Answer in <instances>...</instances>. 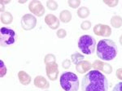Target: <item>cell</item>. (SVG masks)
Instances as JSON below:
<instances>
[{"label":"cell","mask_w":122,"mask_h":91,"mask_svg":"<svg viewBox=\"0 0 122 91\" xmlns=\"http://www.w3.org/2000/svg\"><path fill=\"white\" fill-rule=\"evenodd\" d=\"M108 81L103 72L91 70L84 76L81 81L82 91H107Z\"/></svg>","instance_id":"1"},{"label":"cell","mask_w":122,"mask_h":91,"mask_svg":"<svg viewBox=\"0 0 122 91\" xmlns=\"http://www.w3.org/2000/svg\"><path fill=\"white\" fill-rule=\"evenodd\" d=\"M97 56L102 61H111L117 57L118 53L117 46L111 39L100 40L96 46Z\"/></svg>","instance_id":"2"},{"label":"cell","mask_w":122,"mask_h":91,"mask_svg":"<svg viewBox=\"0 0 122 91\" xmlns=\"http://www.w3.org/2000/svg\"><path fill=\"white\" fill-rule=\"evenodd\" d=\"M60 83L61 88L65 91H78L79 90V79L75 73L65 72L60 76Z\"/></svg>","instance_id":"3"},{"label":"cell","mask_w":122,"mask_h":91,"mask_svg":"<svg viewBox=\"0 0 122 91\" xmlns=\"http://www.w3.org/2000/svg\"><path fill=\"white\" fill-rule=\"evenodd\" d=\"M96 46V40L90 35H83L78 40V48L85 55H92Z\"/></svg>","instance_id":"4"},{"label":"cell","mask_w":122,"mask_h":91,"mask_svg":"<svg viewBox=\"0 0 122 91\" xmlns=\"http://www.w3.org/2000/svg\"><path fill=\"white\" fill-rule=\"evenodd\" d=\"M15 33L13 29L2 27L0 29V44L2 47H8L15 41Z\"/></svg>","instance_id":"5"},{"label":"cell","mask_w":122,"mask_h":91,"mask_svg":"<svg viewBox=\"0 0 122 91\" xmlns=\"http://www.w3.org/2000/svg\"><path fill=\"white\" fill-rule=\"evenodd\" d=\"M20 24L24 30H32L37 25V18L32 14H25L21 18Z\"/></svg>","instance_id":"6"},{"label":"cell","mask_w":122,"mask_h":91,"mask_svg":"<svg viewBox=\"0 0 122 91\" xmlns=\"http://www.w3.org/2000/svg\"><path fill=\"white\" fill-rule=\"evenodd\" d=\"M29 10L32 15L33 14V15L38 17L42 16L45 14V7L42 5V3L40 1H37V0H33L30 3H29Z\"/></svg>","instance_id":"7"},{"label":"cell","mask_w":122,"mask_h":91,"mask_svg":"<svg viewBox=\"0 0 122 91\" xmlns=\"http://www.w3.org/2000/svg\"><path fill=\"white\" fill-rule=\"evenodd\" d=\"M92 68L94 70L99 71L101 72L106 73V74H111L113 71V68L111 64H109L107 62H104L102 60H94L92 64Z\"/></svg>","instance_id":"8"},{"label":"cell","mask_w":122,"mask_h":91,"mask_svg":"<svg viewBox=\"0 0 122 91\" xmlns=\"http://www.w3.org/2000/svg\"><path fill=\"white\" fill-rule=\"evenodd\" d=\"M46 73L49 80L51 81L57 80L59 76V66L56 62L46 64Z\"/></svg>","instance_id":"9"},{"label":"cell","mask_w":122,"mask_h":91,"mask_svg":"<svg viewBox=\"0 0 122 91\" xmlns=\"http://www.w3.org/2000/svg\"><path fill=\"white\" fill-rule=\"evenodd\" d=\"M93 31L94 34L99 37H108L112 35V28L107 25H102V24H97L94 25Z\"/></svg>","instance_id":"10"},{"label":"cell","mask_w":122,"mask_h":91,"mask_svg":"<svg viewBox=\"0 0 122 91\" xmlns=\"http://www.w3.org/2000/svg\"><path fill=\"white\" fill-rule=\"evenodd\" d=\"M45 23L46 24V25L50 29H53V30H56L60 27V20L59 18H57L55 15L53 14H48L45 16Z\"/></svg>","instance_id":"11"},{"label":"cell","mask_w":122,"mask_h":91,"mask_svg":"<svg viewBox=\"0 0 122 91\" xmlns=\"http://www.w3.org/2000/svg\"><path fill=\"white\" fill-rule=\"evenodd\" d=\"M92 64L88 60H83L76 65V72H78L79 74H84L86 72H90Z\"/></svg>","instance_id":"12"},{"label":"cell","mask_w":122,"mask_h":91,"mask_svg":"<svg viewBox=\"0 0 122 91\" xmlns=\"http://www.w3.org/2000/svg\"><path fill=\"white\" fill-rule=\"evenodd\" d=\"M33 84L37 88L42 90H46L50 87V83L42 76H37L33 80Z\"/></svg>","instance_id":"13"},{"label":"cell","mask_w":122,"mask_h":91,"mask_svg":"<svg viewBox=\"0 0 122 91\" xmlns=\"http://www.w3.org/2000/svg\"><path fill=\"white\" fill-rule=\"evenodd\" d=\"M17 76H18L20 83L23 86H29L31 83V81H32L31 76L28 74L25 71H20L18 74H17Z\"/></svg>","instance_id":"14"},{"label":"cell","mask_w":122,"mask_h":91,"mask_svg":"<svg viewBox=\"0 0 122 91\" xmlns=\"http://www.w3.org/2000/svg\"><path fill=\"white\" fill-rule=\"evenodd\" d=\"M59 19L64 24H68L72 20V13L68 10H63L60 11Z\"/></svg>","instance_id":"15"},{"label":"cell","mask_w":122,"mask_h":91,"mask_svg":"<svg viewBox=\"0 0 122 91\" xmlns=\"http://www.w3.org/2000/svg\"><path fill=\"white\" fill-rule=\"evenodd\" d=\"M0 20L3 25H11L13 21V15L9 11H5V12L1 14Z\"/></svg>","instance_id":"16"},{"label":"cell","mask_w":122,"mask_h":91,"mask_svg":"<svg viewBox=\"0 0 122 91\" xmlns=\"http://www.w3.org/2000/svg\"><path fill=\"white\" fill-rule=\"evenodd\" d=\"M112 27L115 29H120L122 26V17L120 15H113L110 20Z\"/></svg>","instance_id":"17"},{"label":"cell","mask_w":122,"mask_h":91,"mask_svg":"<svg viewBox=\"0 0 122 91\" xmlns=\"http://www.w3.org/2000/svg\"><path fill=\"white\" fill-rule=\"evenodd\" d=\"M77 14L78 17L81 19H86L87 17H89V15H90V11L88 7H79L77 10Z\"/></svg>","instance_id":"18"},{"label":"cell","mask_w":122,"mask_h":91,"mask_svg":"<svg viewBox=\"0 0 122 91\" xmlns=\"http://www.w3.org/2000/svg\"><path fill=\"white\" fill-rule=\"evenodd\" d=\"M85 59L84 55L80 54V53H73L72 55H71V61H72V64H74L76 65L77 64H79L80 62L83 61Z\"/></svg>","instance_id":"19"},{"label":"cell","mask_w":122,"mask_h":91,"mask_svg":"<svg viewBox=\"0 0 122 91\" xmlns=\"http://www.w3.org/2000/svg\"><path fill=\"white\" fill-rule=\"evenodd\" d=\"M46 7L51 11H56L58 9L59 4L56 1H54V0H48L46 1Z\"/></svg>","instance_id":"20"},{"label":"cell","mask_w":122,"mask_h":91,"mask_svg":"<svg viewBox=\"0 0 122 91\" xmlns=\"http://www.w3.org/2000/svg\"><path fill=\"white\" fill-rule=\"evenodd\" d=\"M56 62V57L53 54H47L44 57V63L45 64H49V63H54Z\"/></svg>","instance_id":"21"},{"label":"cell","mask_w":122,"mask_h":91,"mask_svg":"<svg viewBox=\"0 0 122 91\" xmlns=\"http://www.w3.org/2000/svg\"><path fill=\"white\" fill-rule=\"evenodd\" d=\"M81 3V0H68V5L70 7H72V9L78 8L80 7Z\"/></svg>","instance_id":"22"},{"label":"cell","mask_w":122,"mask_h":91,"mask_svg":"<svg viewBox=\"0 0 122 91\" xmlns=\"http://www.w3.org/2000/svg\"><path fill=\"white\" fill-rule=\"evenodd\" d=\"M7 67H6L4 62L1 59L0 60V76L1 77L5 76V75L7 74Z\"/></svg>","instance_id":"23"},{"label":"cell","mask_w":122,"mask_h":91,"mask_svg":"<svg viewBox=\"0 0 122 91\" xmlns=\"http://www.w3.org/2000/svg\"><path fill=\"white\" fill-rule=\"evenodd\" d=\"M91 22L90 20H84L81 24V29L84 31H87L91 28Z\"/></svg>","instance_id":"24"},{"label":"cell","mask_w":122,"mask_h":91,"mask_svg":"<svg viewBox=\"0 0 122 91\" xmlns=\"http://www.w3.org/2000/svg\"><path fill=\"white\" fill-rule=\"evenodd\" d=\"M103 3L109 7H115L119 3L118 0H103Z\"/></svg>","instance_id":"25"},{"label":"cell","mask_w":122,"mask_h":91,"mask_svg":"<svg viewBox=\"0 0 122 91\" xmlns=\"http://www.w3.org/2000/svg\"><path fill=\"white\" fill-rule=\"evenodd\" d=\"M56 36L58 38H64V37H66L67 36V31L65 29H60L57 30V33H56Z\"/></svg>","instance_id":"26"},{"label":"cell","mask_w":122,"mask_h":91,"mask_svg":"<svg viewBox=\"0 0 122 91\" xmlns=\"http://www.w3.org/2000/svg\"><path fill=\"white\" fill-rule=\"evenodd\" d=\"M71 64H72V61H71L70 59H64V60L62 62V67H63V68L66 69V70H67V69H68V68H70Z\"/></svg>","instance_id":"27"},{"label":"cell","mask_w":122,"mask_h":91,"mask_svg":"<svg viewBox=\"0 0 122 91\" xmlns=\"http://www.w3.org/2000/svg\"><path fill=\"white\" fill-rule=\"evenodd\" d=\"M112 91H122V81L119 82L113 87Z\"/></svg>","instance_id":"28"},{"label":"cell","mask_w":122,"mask_h":91,"mask_svg":"<svg viewBox=\"0 0 122 91\" xmlns=\"http://www.w3.org/2000/svg\"><path fill=\"white\" fill-rule=\"evenodd\" d=\"M116 76H117V79H119L120 81H122V68H118L116 72Z\"/></svg>","instance_id":"29"},{"label":"cell","mask_w":122,"mask_h":91,"mask_svg":"<svg viewBox=\"0 0 122 91\" xmlns=\"http://www.w3.org/2000/svg\"><path fill=\"white\" fill-rule=\"evenodd\" d=\"M0 3H3V5H6L7 3H10V0H7V1H4V0H1L0 1Z\"/></svg>","instance_id":"30"},{"label":"cell","mask_w":122,"mask_h":91,"mask_svg":"<svg viewBox=\"0 0 122 91\" xmlns=\"http://www.w3.org/2000/svg\"><path fill=\"white\" fill-rule=\"evenodd\" d=\"M26 2H27V0H19L18 3H21V4H22V3H25Z\"/></svg>","instance_id":"31"},{"label":"cell","mask_w":122,"mask_h":91,"mask_svg":"<svg viewBox=\"0 0 122 91\" xmlns=\"http://www.w3.org/2000/svg\"><path fill=\"white\" fill-rule=\"evenodd\" d=\"M119 41H120V44H121V45L122 46V35H121V37H120Z\"/></svg>","instance_id":"32"},{"label":"cell","mask_w":122,"mask_h":91,"mask_svg":"<svg viewBox=\"0 0 122 91\" xmlns=\"http://www.w3.org/2000/svg\"><path fill=\"white\" fill-rule=\"evenodd\" d=\"M45 91H50V90H45Z\"/></svg>","instance_id":"33"}]
</instances>
